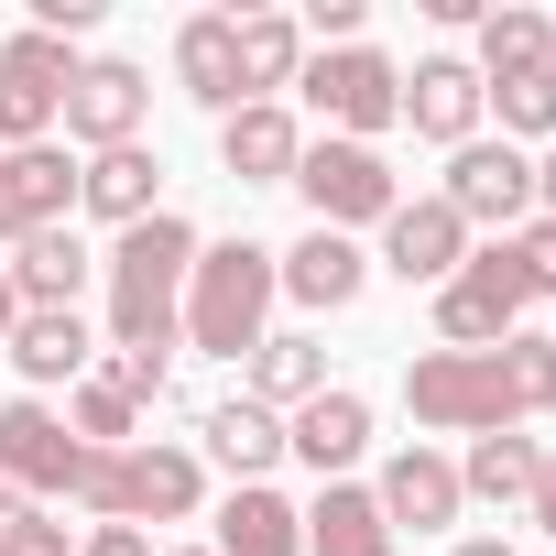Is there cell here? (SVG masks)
I'll list each match as a JSON object with an SVG mask.
<instances>
[{
  "label": "cell",
  "instance_id": "9",
  "mask_svg": "<svg viewBox=\"0 0 556 556\" xmlns=\"http://www.w3.org/2000/svg\"><path fill=\"white\" fill-rule=\"evenodd\" d=\"M77 469H88V447L66 437V415L45 404V393H12L0 404V491H23V502H66L77 491Z\"/></svg>",
  "mask_w": 556,
  "mask_h": 556
},
{
  "label": "cell",
  "instance_id": "5",
  "mask_svg": "<svg viewBox=\"0 0 556 556\" xmlns=\"http://www.w3.org/2000/svg\"><path fill=\"white\" fill-rule=\"evenodd\" d=\"M295 99L328 121V142H371V153H382V131L404 121V66H393L382 45H328V55H306Z\"/></svg>",
  "mask_w": 556,
  "mask_h": 556
},
{
  "label": "cell",
  "instance_id": "15",
  "mask_svg": "<svg viewBox=\"0 0 556 556\" xmlns=\"http://www.w3.org/2000/svg\"><path fill=\"white\" fill-rule=\"evenodd\" d=\"M66 207H77V164L55 153V142H34V153H0V240H34V229H66Z\"/></svg>",
  "mask_w": 556,
  "mask_h": 556
},
{
  "label": "cell",
  "instance_id": "23",
  "mask_svg": "<svg viewBox=\"0 0 556 556\" xmlns=\"http://www.w3.org/2000/svg\"><path fill=\"white\" fill-rule=\"evenodd\" d=\"M153 186H164V164H153L142 142H121V153H88V164H77V207H88V218H110V229H142V218H153Z\"/></svg>",
  "mask_w": 556,
  "mask_h": 556
},
{
  "label": "cell",
  "instance_id": "30",
  "mask_svg": "<svg viewBox=\"0 0 556 556\" xmlns=\"http://www.w3.org/2000/svg\"><path fill=\"white\" fill-rule=\"evenodd\" d=\"M66 437H77V447H142V404H131L121 382L88 371V382L66 393Z\"/></svg>",
  "mask_w": 556,
  "mask_h": 556
},
{
  "label": "cell",
  "instance_id": "34",
  "mask_svg": "<svg viewBox=\"0 0 556 556\" xmlns=\"http://www.w3.org/2000/svg\"><path fill=\"white\" fill-rule=\"evenodd\" d=\"M502 251H513V273H523V295H556V218H523Z\"/></svg>",
  "mask_w": 556,
  "mask_h": 556
},
{
  "label": "cell",
  "instance_id": "36",
  "mask_svg": "<svg viewBox=\"0 0 556 556\" xmlns=\"http://www.w3.org/2000/svg\"><path fill=\"white\" fill-rule=\"evenodd\" d=\"M77 556H153L142 523H77Z\"/></svg>",
  "mask_w": 556,
  "mask_h": 556
},
{
  "label": "cell",
  "instance_id": "33",
  "mask_svg": "<svg viewBox=\"0 0 556 556\" xmlns=\"http://www.w3.org/2000/svg\"><path fill=\"white\" fill-rule=\"evenodd\" d=\"M502 371H513V393H523V415H556V339H534V328H513V339H502Z\"/></svg>",
  "mask_w": 556,
  "mask_h": 556
},
{
  "label": "cell",
  "instance_id": "29",
  "mask_svg": "<svg viewBox=\"0 0 556 556\" xmlns=\"http://www.w3.org/2000/svg\"><path fill=\"white\" fill-rule=\"evenodd\" d=\"M534 480H545V447L534 437H469V458H458V491L469 502H534Z\"/></svg>",
  "mask_w": 556,
  "mask_h": 556
},
{
  "label": "cell",
  "instance_id": "11",
  "mask_svg": "<svg viewBox=\"0 0 556 556\" xmlns=\"http://www.w3.org/2000/svg\"><path fill=\"white\" fill-rule=\"evenodd\" d=\"M142 110H153V77H142L131 55H77V88H66V142L121 153V142H142Z\"/></svg>",
  "mask_w": 556,
  "mask_h": 556
},
{
  "label": "cell",
  "instance_id": "37",
  "mask_svg": "<svg viewBox=\"0 0 556 556\" xmlns=\"http://www.w3.org/2000/svg\"><path fill=\"white\" fill-rule=\"evenodd\" d=\"M534 218H556V142L534 153Z\"/></svg>",
  "mask_w": 556,
  "mask_h": 556
},
{
  "label": "cell",
  "instance_id": "18",
  "mask_svg": "<svg viewBox=\"0 0 556 556\" xmlns=\"http://www.w3.org/2000/svg\"><path fill=\"white\" fill-rule=\"evenodd\" d=\"M404 121H415V142H480V66L469 55H426L415 77H404Z\"/></svg>",
  "mask_w": 556,
  "mask_h": 556
},
{
  "label": "cell",
  "instance_id": "4",
  "mask_svg": "<svg viewBox=\"0 0 556 556\" xmlns=\"http://www.w3.org/2000/svg\"><path fill=\"white\" fill-rule=\"evenodd\" d=\"M404 415L437 437H502V426H523V393H513L502 350H426V361H404Z\"/></svg>",
  "mask_w": 556,
  "mask_h": 556
},
{
  "label": "cell",
  "instance_id": "13",
  "mask_svg": "<svg viewBox=\"0 0 556 556\" xmlns=\"http://www.w3.org/2000/svg\"><path fill=\"white\" fill-rule=\"evenodd\" d=\"M371 502H382V523L404 534H458V513H469V491H458V458H437V447H393L382 458V480H371Z\"/></svg>",
  "mask_w": 556,
  "mask_h": 556
},
{
  "label": "cell",
  "instance_id": "8",
  "mask_svg": "<svg viewBox=\"0 0 556 556\" xmlns=\"http://www.w3.org/2000/svg\"><path fill=\"white\" fill-rule=\"evenodd\" d=\"M523 306H534V295H523L513 251L480 240V251L447 273V285H437V339H447V350H502V339L523 328Z\"/></svg>",
  "mask_w": 556,
  "mask_h": 556
},
{
  "label": "cell",
  "instance_id": "16",
  "mask_svg": "<svg viewBox=\"0 0 556 556\" xmlns=\"http://www.w3.org/2000/svg\"><path fill=\"white\" fill-rule=\"evenodd\" d=\"M273 285H285L295 306H317V317H339V306H361V285H371V251L339 240V229H306L295 251H273Z\"/></svg>",
  "mask_w": 556,
  "mask_h": 556
},
{
  "label": "cell",
  "instance_id": "10",
  "mask_svg": "<svg viewBox=\"0 0 556 556\" xmlns=\"http://www.w3.org/2000/svg\"><path fill=\"white\" fill-rule=\"evenodd\" d=\"M447 207H458V229L480 240V229H523L534 218V153H513V142H458L447 153V186H437Z\"/></svg>",
  "mask_w": 556,
  "mask_h": 556
},
{
  "label": "cell",
  "instance_id": "20",
  "mask_svg": "<svg viewBox=\"0 0 556 556\" xmlns=\"http://www.w3.org/2000/svg\"><path fill=\"white\" fill-rule=\"evenodd\" d=\"M175 88H186L197 110H218V121L251 110V99H240V23H229V12H197V23L175 34Z\"/></svg>",
  "mask_w": 556,
  "mask_h": 556
},
{
  "label": "cell",
  "instance_id": "2",
  "mask_svg": "<svg viewBox=\"0 0 556 556\" xmlns=\"http://www.w3.org/2000/svg\"><path fill=\"white\" fill-rule=\"evenodd\" d=\"M273 295H285V285H273V251H262V240H197L175 339L207 350V361H251V350L273 339Z\"/></svg>",
  "mask_w": 556,
  "mask_h": 556
},
{
  "label": "cell",
  "instance_id": "6",
  "mask_svg": "<svg viewBox=\"0 0 556 556\" xmlns=\"http://www.w3.org/2000/svg\"><path fill=\"white\" fill-rule=\"evenodd\" d=\"M295 197L317 207V229H382L393 207H404V186H393V164L371 153V142H306L295 153Z\"/></svg>",
  "mask_w": 556,
  "mask_h": 556
},
{
  "label": "cell",
  "instance_id": "35",
  "mask_svg": "<svg viewBox=\"0 0 556 556\" xmlns=\"http://www.w3.org/2000/svg\"><path fill=\"white\" fill-rule=\"evenodd\" d=\"M99 382H121L131 404H153V393L175 382V361H164V350H110V361H99Z\"/></svg>",
  "mask_w": 556,
  "mask_h": 556
},
{
  "label": "cell",
  "instance_id": "40",
  "mask_svg": "<svg viewBox=\"0 0 556 556\" xmlns=\"http://www.w3.org/2000/svg\"><path fill=\"white\" fill-rule=\"evenodd\" d=\"M447 556H513V545H502V534H458Z\"/></svg>",
  "mask_w": 556,
  "mask_h": 556
},
{
  "label": "cell",
  "instance_id": "1",
  "mask_svg": "<svg viewBox=\"0 0 556 556\" xmlns=\"http://www.w3.org/2000/svg\"><path fill=\"white\" fill-rule=\"evenodd\" d=\"M186 273H197V229H186L175 207H153L142 229H121V240L99 251V295H110V350H164V361H175Z\"/></svg>",
  "mask_w": 556,
  "mask_h": 556
},
{
  "label": "cell",
  "instance_id": "3",
  "mask_svg": "<svg viewBox=\"0 0 556 556\" xmlns=\"http://www.w3.org/2000/svg\"><path fill=\"white\" fill-rule=\"evenodd\" d=\"M66 502L88 523H186L207 502V458L175 447V437H153V447H88V469H77Z\"/></svg>",
  "mask_w": 556,
  "mask_h": 556
},
{
  "label": "cell",
  "instance_id": "31",
  "mask_svg": "<svg viewBox=\"0 0 556 556\" xmlns=\"http://www.w3.org/2000/svg\"><path fill=\"white\" fill-rule=\"evenodd\" d=\"M480 110H502V142L523 153V142H556V77H502V88H480Z\"/></svg>",
  "mask_w": 556,
  "mask_h": 556
},
{
  "label": "cell",
  "instance_id": "19",
  "mask_svg": "<svg viewBox=\"0 0 556 556\" xmlns=\"http://www.w3.org/2000/svg\"><path fill=\"white\" fill-rule=\"evenodd\" d=\"M295 153H306V131H295L285 99H251V110L218 121V164H229L240 186H295Z\"/></svg>",
  "mask_w": 556,
  "mask_h": 556
},
{
  "label": "cell",
  "instance_id": "22",
  "mask_svg": "<svg viewBox=\"0 0 556 556\" xmlns=\"http://www.w3.org/2000/svg\"><path fill=\"white\" fill-rule=\"evenodd\" d=\"M218 556H306V513L273 491V480H240L218 502Z\"/></svg>",
  "mask_w": 556,
  "mask_h": 556
},
{
  "label": "cell",
  "instance_id": "12",
  "mask_svg": "<svg viewBox=\"0 0 556 556\" xmlns=\"http://www.w3.org/2000/svg\"><path fill=\"white\" fill-rule=\"evenodd\" d=\"M469 251H480V240L458 229V207H447V197H404V207L382 218V273H393V285H426V295H437Z\"/></svg>",
  "mask_w": 556,
  "mask_h": 556
},
{
  "label": "cell",
  "instance_id": "41",
  "mask_svg": "<svg viewBox=\"0 0 556 556\" xmlns=\"http://www.w3.org/2000/svg\"><path fill=\"white\" fill-rule=\"evenodd\" d=\"M175 556H218V545H175Z\"/></svg>",
  "mask_w": 556,
  "mask_h": 556
},
{
  "label": "cell",
  "instance_id": "24",
  "mask_svg": "<svg viewBox=\"0 0 556 556\" xmlns=\"http://www.w3.org/2000/svg\"><path fill=\"white\" fill-rule=\"evenodd\" d=\"M306 556H393V523L361 480H317L306 502Z\"/></svg>",
  "mask_w": 556,
  "mask_h": 556
},
{
  "label": "cell",
  "instance_id": "38",
  "mask_svg": "<svg viewBox=\"0 0 556 556\" xmlns=\"http://www.w3.org/2000/svg\"><path fill=\"white\" fill-rule=\"evenodd\" d=\"M12 328H23V285H12V262H0V350H12Z\"/></svg>",
  "mask_w": 556,
  "mask_h": 556
},
{
  "label": "cell",
  "instance_id": "32",
  "mask_svg": "<svg viewBox=\"0 0 556 556\" xmlns=\"http://www.w3.org/2000/svg\"><path fill=\"white\" fill-rule=\"evenodd\" d=\"M0 556H77V523H55L23 491H0Z\"/></svg>",
  "mask_w": 556,
  "mask_h": 556
},
{
  "label": "cell",
  "instance_id": "14",
  "mask_svg": "<svg viewBox=\"0 0 556 556\" xmlns=\"http://www.w3.org/2000/svg\"><path fill=\"white\" fill-rule=\"evenodd\" d=\"M0 361H12L23 371V393H77L88 371H99V339H88V317L77 306H23V328H12V350H0Z\"/></svg>",
  "mask_w": 556,
  "mask_h": 556
},
{
  "label": "cell",
  "instance_id": "17",
  "mask_svg": "<svg viewBox=\"0 0 556 556\" xmlns=\"http://www.w3.org/2000/svg\"><path fill=\"white\" fill-rule=\"evenodd\" d=\"M361 447H371V404H361L350 382H328L317 404H295V415H285V458H306L317 480H350V469H361Z\"/></svg>",
  "mask_w": 556,
  "mask_h": 556
},
{
  "label": "cell",
  "instance_id": "25",
  "mask_svg": "<svg viewBox=\"0 0 556 556\" xmlns=\"http://www.w3.org/2000/svg\"><path fill=\"white\" fill-rule=\"evenodd\" d=\"M502 77H556V23L534 12V0L480 12V88H502Z\"/></svg>",
  "mask_w": 556,
  "mask_h": 556
},
{
  "label": "cell",
  "instance_id": "26",
  "mask_svg": "<svg viewBox=\"0 0 556 556\" xmlns=\"http://www.w3.org/2000/svg\"><path fill=\"white\" fill-rule=\"evenodd\" d=\"M240 23V99H285L306 77V23L295 12H229Z\"/></svg>",
  "mask_w": 556,
  "mask_h": 556
},
{
  "label": "cell",
  "instance_id": "39",
  "mask_svg": "<svg viewBox=\"0 0 556 556\" xmlns=\"http://www.w3.org/2000/svg\"><path fill=\"white\" fill-rule=\"evenodd\" d=\"M523 513H534V523L556 534V458H545V480H534V502H523Z\"/></svg>",
  "mask_w": 556,
  "mask_h": 556
},
{
  "label": "cell",
  "instance_id": "27",
  "mask_svg": "<svg viewBox=\"0 0 556 556\" xmlns=\"http://www.w3.org/2000/svg\"><path fill=\"white\" fill-rule=\"evenodd\" d=\"M12 285H23V306H77V295L99 285V251H88L77 229H34V240L12 251Z\"/></svg>",
  "mask_w": 556,
  "mask_h": 556
},
{
  "label": "cell",
  "instance_id": "7",
  "mask_svg": "<svg viewBox=\"0 0 556 556\" xmlns=\"http://www.w3.org/2000/svg\"><path fill=\"white\" fill-rule=\"evenodd\" d=\"M66 88H77V45H55V34H34V23H23L12 45H0V153L55 142Z\"/></svg>",
  "mask_w": 556,
  "mask_h": 556
},
{
  "label": "cell",
  "instance_id": "21",
  "mask_svg": "<svg viewBox=\"0 0 556 556\" xmlns=\"http://www.w3.org/2000/svg\"><path fill=\"white\" fill-rule=\"evenodd\" d=\"M197 437H207V458L229 469V491H240V480H273V458H285V415L251 404V393L207 404V415H197Z\"/></svg>",
  "mask_w": 556,
  "mask_h": 556
},
{
  "label": "cell",
  "instance_id": "28",
  "mask_svg": "<svg viewBox=\"0 0 556 556\" xmlns=\"http://www.w3.org/2000/svg\"><path fill=\"white\" fill-rule=\"evenodd\" d=\"M251 404H273V415H295V404H317L328 393V350L306 339V328H273L262 350H251V382H240Z\"/></svg>",
  "mask_w": 556,
  "mask_h": 556
}]
</instances>
